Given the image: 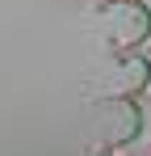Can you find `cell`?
Listing matches in <instances>:
<instances>
[{"label": "cell", "mask_w": 151, "mask_h": 156, "mask_svg": "<svg viewBox=\"0 0 151 156\" xmlns=\"http://www.w3.org/2000/svg\"><path fill=\"white\" fill-rule=\"evenodd\" d=\"M151 34V13L143 4H126L122 17H118V38L122 42H139V38H147Z\"/></svg>", "instance_id": "obj_1"}]
</instances>
